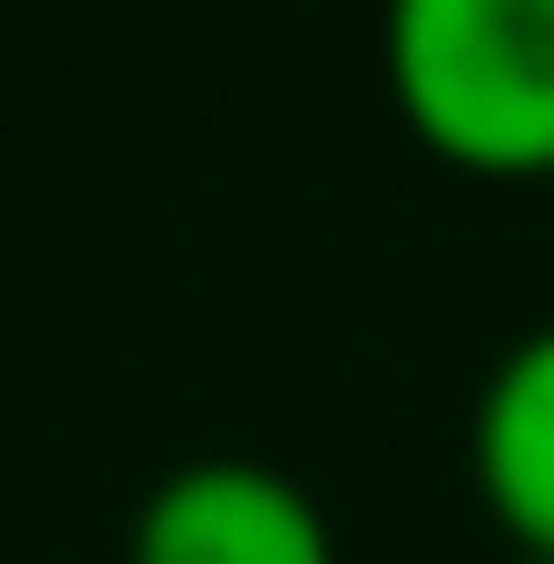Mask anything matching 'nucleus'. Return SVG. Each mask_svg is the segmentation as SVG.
I'll return each instance as SVG.
<instances>
[{"mask_svg":"<svg viewBox=\"0 0 554 564\" xmlns=\"http://www.w3.org/2000/svg\"><path fill=\"white\" fill-rule=\"evenodd\" d=\"M388 95L439 158L554 167V0H388Z\"/></svg>","mask_w":554,"mask_h":564,"instance_id":"obj_1","label":"nucleus"},{"mask_svg":"<svg viewBox=\"0 0 554 564\" xmlns=\"http://www.w3.org/2000/svg\"><path fill=\"white\" fill-rule=\"evenodd\" d=\"M126 564H335V533L272 460H178L126 523Z\"/></svg>","mask_w":554,"mask_h":564,"instance_id":"obj_2","label":"nucleus"},{"mask_svg":"<svg viewBox=\"0 0 554 564\" xmlns=\"http://www.w3.org/2000/svg\"><path fill=\"white\" fill-rule=\"evenodd\" d=\"M471 470L513 554H554V324L513 335L471 398Z\"/></svg>","mask_w":554,"mask_h":564,"instance_id":"obj_3","label":"nucleus"},{"mask_svg":"<svg viewBox=\"0 0 554 564\" xmlns=\"http://www.w3.org/2000/svg\"><path fill=\"white\" fill-rule=\"evenodd\" d=\"M513 564H554V554H513Z\"/></svg>","mask_w":554,"mask_h":564,"instance_id":"obj_4","label":"nucleus"}]
</instances>
